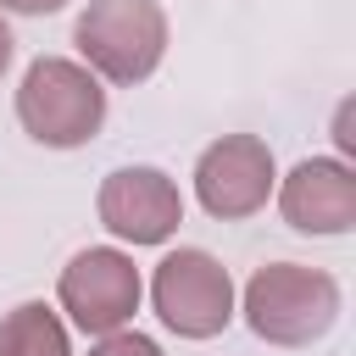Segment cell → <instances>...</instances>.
Segmentation results:
<instances>
[{"label": "cell", "instance_id": "4", "mask_svg": "<svg viewBox=\"0 0 356 356\" xmlns=\"http://www.w3.org/2000/svg\"><path fill=\"white\" fill-rule=\"evenodd\" d=\"M150 306L178 339H217L234 323V278L211 250H167L150 273Z\"/></svg>", "mask_w": 356, "mask_h": 356}, {"label": "cell", "instance_id": "8", "mask_svg": "<svg viewBox=\"0 0 356 356\" xmlns=\"http://www.w3.org/2000/svg\"><path fill=\"white\" fill-rule=\"evenodd\" d=\"M278 211L295 234L339 239L356 228V172L339 156H306L278 178Z\"/></svg>", "mask_w": 356, "mask_h": 356}, {"label": "cell", "instance_id": "12", "mask_svg": "<svg viewBox=\"0 0 356 356\" xmlns=\"http://www.w3.org/2000/svg\"><path fill=\"white\" fill-rule=\"evenodd\" d=\"M11 56H17V39H11V28H6V17H0V78H6Z\"/></svg>", "mask_w": 356, "mask_h": 356}, {"label": "cell", "instance_id": "10", "mask_svg": "<svg viewBox=\"0 0 356 356\" xmlns=\"http://www.w3.org/2000/svg\"><path fill=\"white\" fill-rule=\"evenodd\" d=\"M89 356H161V345L150 334H134V328H117V334H100L89 345Z\"/></svg>", "mask_w": 356, "mask_h": 356}, {"label": "cell", "instance_id": "9", "mask_svg": "<svg viewBox=\"0 0 356 356\" xmlns=\"http://www.w3.org/2000/svg\"><path fill=\"white\" fill-rule=\"evenodd\" d=\"M0 356H72L67 323L44 300H22L0 317Z\"/></svg>", "mask_w": 356, "mask_h": 356}, {"label": "cell", "instance_id": "2", "mask_svg": "<svg viewBox=\"0 0 356 356\" xmlns=\"http://www.w3.org/2000/svg\"><path fill=\"white\" fill-rule=\"evenodd\" d=\"M17 122L44 150H78L106 128V83L72 56H39L17 83Z\"/></svg>", "mask_w": 356, "mask_h": 356}, {"label": "cell", "instance_id": "11", "mask_svg": "<svg viewBox=\"0 0 356 356\" xmlns=\"http://www.w3.org/2000/svg\"><path fill=\"white\" fill-rule=\"evenodd\" d=\"M67 0H0V17L11 11V17H50V11H61Z\"/></svg>", "mask_w": 356, "mask_h": 356}, {"label": "cell", "instance_id": "6", "mask_svg": "<svg viewBox=\"0 0 356 356\" xmlns=\"http://www.w3.org/2000/svg\"><path fill=\"white\" fill-rule=\"evenodd\" d=\"M273 189H278V161L261 134H222L195 161V200L217 222L256 217L273 200Z\"/></svg>", "mask_w": 356, "mask_h": 356}, {"label": "cell", "instance_id": "7", "mask_svg": "<svg viewBox=\"0 0 356 356\" xmlns=\"http://www.w3.org/2000/svg\"><path fill=\"white\" fill-rule=\"evenodd\" d=\"M100 228L128 245H167L184 222V195L161 167H117L100 184Z\"/></svg>", "mask_w": 356, "mask_h": 356}, {"label": "cell", "instance_id": "1", "mask_svg": "<svg viewBox=\"0 0 356 356\" xmlns=\"http://www.w3.org/2000/svg\"><path fill=\"white\" fill-rule=\"evenodd\" d=\"M339 278L323 267H300V261H267L250 273L245 295L234 312H245L250 334L278 345V350H300L317 345L334 323H339Z\"/></svg>", "mask_w": 356, "mask_h": 356}, {"label": "cell", "instance_id": "5", "mask_svg": "<svg viewBox=\"0 0 356 356\" xmlns=\"http://www.w3.org/2000/svg\"><path fill=\"white\" fill-rule=\"evenodd\" d=\"M139 295H145V278L134 267V256H122L117 245H89L78 250L67 267H61V284H56V300L61 312L72 317V328L83 334H117L134 323L139 312Z\"/></svg>", "mask_w": 356, "mask_h": 356}, {"label": "cell", "instance_id": "3", "mask_svg": "<svg viewBox=\"0 0 356 356\" xmlns=\"http://www.w3.org/2000/svg\"><path fill=\"white\" fill-rule=\"evenodd\" d=\"M72 44L100 83L134 89L167 56V11L156 0H89L72 22Z\"/></svg>", "mask_w": 356, "mask_h": 356}]
</instances>
